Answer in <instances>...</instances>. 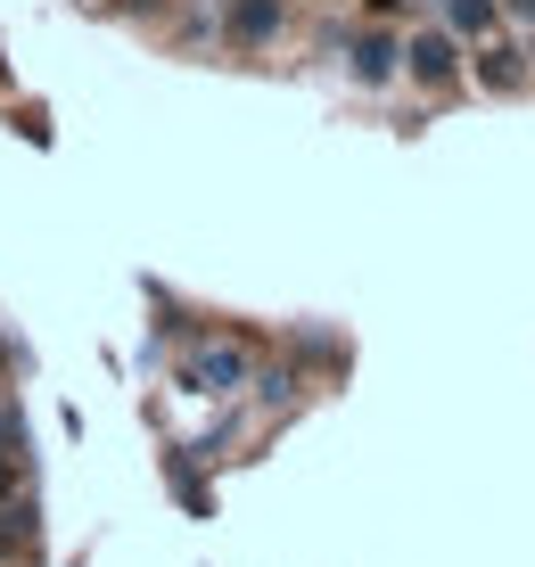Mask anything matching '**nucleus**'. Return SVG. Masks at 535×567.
I'll list each match as a JSON object with an SVG mask.
<instances>
[{"instance_id": "obj_2", "label": "nucleus", "mask_w": 535, "mask_h": 567, "mask_svg": "<svg viewBox=\"0 0 535 567\" xmlns=\"http://www.w3.org/2000/svg\"><path fill=\"white\" fill-rule=\"evenodd\" d=\"M388 66H396V50H388V41H379V34H370L363 50H354V74H363V83H379V74H388Z\"/></svg>"}, {"instance_id": "obj_3", "label": "nucleus", "mask_w": 535, "mask_h": 567, "mask_svg": "<svg viewBox=\"0 0 535 567\" xmlns=\"http://www.w3.org/2000/svg\"><path fill=\"white\" fill-rule=\"evenodd\" d=\"M231 25H240V34H272V0H240Z\"/></svg>"}, {"instance_id": "obj_1", "label": "nucleus", "mask_w": 535, "mask_h": 567, "mask_svg": "<svg viewBox=\"0 0 535 567\" xmlns=\"http://www.w3.org/2000/svg\"><path fill=\"white\" fill-rule=\"evenodd\" d=\"M412 66H421L428 83H437V74H453V41H437V34H428V41H412Z\"/></svg>"}, {"instance_id": "obj_4", "label": "nucleus", "mask_w": 535, "mask_h": 567, "mask_svg": "<svg viewBox=\"0 0 535 567\" xmlns=\"http://www.w3.org/2000/svg\"><path fill=\"white\" fill-rule=\"evenodd\" d=\"M453 25H486V0H453Z\"/></svg>"}]
</instances>
